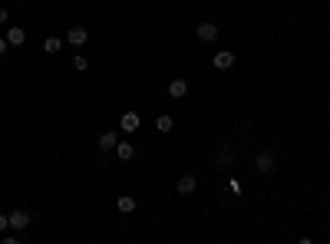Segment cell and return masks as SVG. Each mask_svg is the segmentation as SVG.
Masks as SVG:
<instances>
[{
  "label": "cell",
  "instance_id": "cell-1",
  "mask_svg": "<svg viewBox=\"0 0 330 244\" xmlns=\"http://www.w3.org/2000/svg\"><path fill=\"white\" fill-rule=\"evenodd\" d=\"M254 168H258V175H274V168H277L274 152H271V149H261L258 155H254Z\"/></svg>",
  "mask_w": 330,
  "mask_h": 244
},
{
  "label": "cell",
  "instance_id": "cell-2",
  "mask_svg": "<svg viewBox=\"0 0 330 244\" xmlns=\"http://www.w3.org/2000/svg\"><path fill=\"white\" fill-rule=\"evenodd\" d=\"M139 126H142L139 112H122V119H119V129L122 132H139Z\"/></svg>",
  "mask_w": 330,
  "mask_h": 244
},
{
  "label": "cell",
  "instance_id": "cell-3",
  "mask_svg": "<svg viewBox=\"0 0 330 244\" xmlns=\"http://www.w3.org/2000/svg\"><path fill=\"white\" fill-rule=\"evenodd\" d=\"M7 218H10V228H14V231H24L27 224H30V214H27L24 208H17V211H10Z\"/></svg>",
  "mask_w": 330,
  "mask_h": 244
},
{
  "label": "cell",
  "instance_id": "cell-4",
  "mask_svg": "<svg viewBox=\"0 0 330 244\" xmlns=\"http://www.w3.org/2000/svg\"><path fill=\"white\" fill-rule=\"evenodd\" d=\"M212 63H215V70H221V73H225V70H231V66H235V53L221 50V53H215V60H212Z\"/></svg>",
  "mask_w": 330,
  "mask_h": 244
},
{
  "label": "cell",
  "instance_id": "cell-5",
  "mask_svg": "<svg viewBox=\"0 0 330 244\" xmlns=\"http://www.w3.org/2000/svg\"><path fill=\"white\" fill-rule=\"evenodd\" d=\"M195 188H198V178H195V175H182L179 185H175V191H179V195H192Z\"/></svg>",
  "mask_w": 330,
  "mask_h": 244
},
{
  "label": "cell",
  "instance_id": "cell-6",
  "mask_svg": "<svg viewBox=\"0 0 330 244\" xmlns=\"http://www.w3.org/2000/svg\"><path fill=\"white\" fill-rule=\"evenodd\" d=\"M116 142H119V135H116V132L109 129V132H102V135H99V142H96V149H99V152H112V149H116Z\"/></svg>",
  "mask_w": 330,
  "mask_h": 244
},
{
  "label": "cell",
  "instance_id": "cell-7",
  "mask_svg": "<svg viewBox=\"0 0 330 244\" xmlns=\"http://www.w3.org/2000/svg\"><path fill=\"white\" fill-rule=\"evenodd\" d=\"M195 37L202 40V43H212L215 37H218V27L215 24H198V30H195Z\"/></svg>",
  "mask_w": 330,
  "mask_h": 244
},
{
  "label": "cell",
  "instance_id": "cell-8",
  "mask_svg": "<svg viewBox=\"0 0 330 244\" xmlns=\"http://www.w3.org/2000/svg\"><path fill=\"white\" fill-rule=\"evenodd\" d=\"M66 40H70L73 47H86V40H89V33H86V27H73L70 33H66Z\"/></svg>",
  "mask_w": 330,
  "mask_h": 244
},
{
  "label": "cell",
  "instance_id": "cell-9",
  "mask_svg": "<svg viewBox=\"0 0 330 244\" xmlns=\"http://www.w3.org/2000/svg\"><path fill=\"white\" fill-rule=\"evenodd\" d=\"M165 93L172 96V99H182V96L189 93V83H185V79H172V83L165 86Z\"/></svg>",
  "mask_w": 330,
  "mask_h": 244
},
{
  "label": "cell",
  "instance_id": "cell-10",
  "mask_svg": "<svg viewBox=\"0 0 330 244\" xmlns=\"http://www.w3.org/2000/svg\"><path fill=\"white\" fill-rule=\"evenodd\" d=\"M7 43H10V47H24V43H27L24 27H10V30H7Z\"/></svg>",
  "mask_w": 330,
  "mask_h": 244
},
{
  "label": "cell",
  "instance_id": "cell-11",
  "mask_svg": "<svg viewBox=\"0 0 330 244\" xmlns=\"http://www.w3.org/2000/svg\"><path fill=\"white\" fill-rule=\"evenodd\" d=\"M116 155L122 158V162H129V158L135 155V145L132 142H116Z\"/></svg>",
  "mask_w": 330,
  "mask_h": 244
},
{
  "label": "cell",
  "instance_id": "cell-12",
  "mask_svg": "<svg viewBox=\"0 0 330 244\" xmlns=\"http://www.w3.org/2000/svg\"><path fill=\"white\" fill-rule=\"evenodd\" d=\"M43 50H47V53H60V50H63V40H60V37H47V40H43Z\"/></svg>",
  "mask_w": 330,
  "mask_h": 244
},
{
  "label": "cell",
  "instance_id": "cell-13",
  "mask_svg": "<svg viewBox=\"0 0 330 244\" xmlns=\"http://www.w3.org/2000/svg\"><path fill=\"white\" fill-rule=\"evenodd\" d=\"M116 208H119V211H122V214H129V211H135V198H129V195H122V198H119V201H116Z\"/></svg>",
  "mask_w": 330,
  "mask_h": 244
},
{
  "label": "cell",
  "instance_id": "cell-14",
  "mask_svg": "<svg viewBox=\"0 0 330 244\" xmlns=\"http://www.w3.org/2000/svg\"><path fill=\"white\" fill-rule=\"evenodd\" d=\"M172 126H175L172 116H158L155 119V129H158V132H172Z\"/></svg>",
  "mask_w": 330,
  "mask_h": 244
},
{
  "label": "cell",
  "instance_id": "cell-15",
  "mask_svg": "<svg viewBox=\"0 0 330 244\" xmlns=\"http://www.w3.org/2000/svg\"><path fill=\"white\" fill-rule=\"evenodd\" d=\"M228 162H231V145L225 142V145H221V152H218V165H228Z\"/></svg>",
  "mask_w": 330,
  "mask_h": 244
},
{
  "label": "cell",
  "instance_id": "cell-16",
  "mask_svg": "<svg viewBox=\"0 0 330 244\" xmlns=\"http://www.w3.org/2000/svg\"><path fill=\"white\" fill-rule=\"evenodd\" d=\"M73 70H79V73H86V70H89V63H86V56H73Z\"/></svg>",
  "mask_w": 330,
  "mask_h": 244
},
{
  "label": "cell",
  "instance_id": "cell-17",
  "mask_svg": "<svg viewBox=\"0 0 330 244\" xmlns=\"http://www.w3.org/2000/svg\"><path fill=\"white\" fill-rule=\"evenodd\" d=\"M7 228H10V218H7V214H0V234H4Z\"/></svg>",
  "mask_w": 330,
  "mask_h": 244
},
{
  "label": "cell",
  "instance_id": "cell-18",
  "mask_svg": "<svg viewBox=\"0 0 330 244\" xmlns=\"http://www.w3.org/2000/svg\"><path fill=\"white\" fill-rule=\"evenodd\" d=\"M7 17H10V10H7V7H0V24H7Z\"/></svg>",
  "mask_w": 330,
  "mask_h": 244
},
{
  "label": "cell",
  "instance_id": "cell-19",
  "mask_svg": "<svg viewBox=\"0 0 330 244\" xmlns=\"http://www.w3.org/2000/svg\"><path fill=\"white\" fill-rule=\"evenodd\" d=\"M7 47H10V43H7V37H0V53H7Z\"/></svg>",
  "mask_w": 330,
  "mask_h": 244
}]
</instances>
